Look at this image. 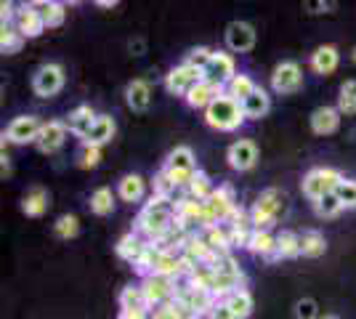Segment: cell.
Segmentation results:
<instances>
[{
    "label": "cell",
    "instance_id": "6da1fadb",
    "mask_svg": "<svg viewBox=\"0 0 356 319\" xmlns=\"http://www.w3.org/2000/svg\"><path fill=\"white\" fill-rule=\"evenodd\" d=\"M173 224H176V211H173L170 199L152 195V199L144 205V211L138 213V218H136L134 231L138 237H144L147 243H160L165 234L173 229Z\"/></svg>",
    "mask_w": 356,
    "mask_h": 319
},
{
    "label": "cell",
    "instance_id": "7a4b0ae2",
    "mask_svg": "<svg viewBox=\"0 0 356 319\" xmlns=\"http://www.w3.org/2000/svg\"><path fill=\"white\" fill-rule=\"evenodd\" d=\"M248 120L245 117V109L239 104L237 99H232V96H218L213 104L205 109V122H208L210 128H216V131H221V133H232V131H237L242 128V122Z\"/></svg>",
    "mask_w": 356,
    "mask_h": 319
},
{
    "label": "cell",
    "instance_id": "3957f363",
    "mask_svg": "<svg viewBox=\"0 0 356 319\" xmlns=\"http://www.w3.org/2000/svg\"><path fill=\"white\" fill-rule=\"evenodd\" d=\"M284 202H287V199H284V195L280 189H266V192H261L250 208L252 229H255V231H268V229L277 224V218L282 215Z\"/></svg>",
    "mask_w": 356,
    "mask_h": 319
},
{
    "label": "cell",
    "instance_id": "277c9868",
    "mask_svg": "<svg viewBox=\"0 0 356 319\" xmlns=\"http://www.w3.org/2000/svg\"><path fill=\"white\" fill-rule=\"evenodd\" d=\"M213 272H216V279H213V295L223 301L226 295L242 290V282H245V272L239 269V263L229 253L221 256V259L213 263Z\"/></svg>",
    "mask_w": 356,
    "mask_h": 319
},
{
    "label": "cell",
    "instance_id": "5b68a950",
    "mask_svg": "<svg viewBox=\"0 0 356 319\" xmlns=\"http://www.w3.org/2000/svg\"><path fill=\"white\" fill-rule=\"evenodd\" d=\"M205 211H208V227L232 224L234 215L239 213V205H237V199H234L232 186H218V189L210 195V199H205Z\"/></svg>",
    "mask_w": 356,
    "mask_h": 319
},
{
    "label": "cell",
    "instance_id": "8992f818",
    "mask_svg": "<svg viewBox=\"0 0 356 319\" xmlns=\"http://www.w3.org/2000/svg\"><path fill=\"white\" fill-rule=\"evenodd\" d=\"M341 181L343 176L335 167H314V170H309L303 176L300 189H303V195L312 199V202H316V199H322L325 195H332Z\"/></svg>",
    "mask_w": 356,
    "mask_h": 319
},
{
    "label": "cell",
    "instance_id": "52a82bcc",
    "mask_svg": "<svg viewBox=\"0 0 356 319\" xmlns=\"http://www.w3.org/2000/svg\"><path fill=\"white\" fill-rule=\"evenodd\" d=\"M202 80H205V72H202V69H194V67H189V64L184 61V64L173 67V69L165 75V88H168V93H173V96H184V99H186Z\"/></svg>",
    "mask_w": 356,
    "mask_h": 319
},
{
    "label": "cell",
    "instance_id": "ba28073f",
    "mask_svg": "<svg viewBox=\"0 0 356 319\" xmlns=\"http://www.w3.org/2000/svg\"><path fill=\"white\" fill-rule=\"evenodd\" d=\"M176 301H181L184 306H189L194 314L200 319H208V314L213 311V306L218 304V298L210 293V290H200V288H192L186 279H184V285H178L176 290Z\"/></svg>",
    "mask_w": 356,
    "mask_h": 319
},
{
    "label": "cell",
    "instance_id": "9c48e42d",
    "mask_svg": "<svg viewBox=\"0 0 356 319\" xmlns=\"http://www.w3.org/2000/svg\"><path fill=\"white\" fill-rule=\"evenodd\" d=\"M64 88V67L61 64H43L32 75V91L40 99H51Z\"/></svg>",
    "mask_w": 356,
    "mask_h": 319
},
{
    "label": "cell",
    "instance_id": "30bf717a",
    "mask_svg": "<svg viewBox=\"0 0 356 319\" xmlns=\"http://www.w3.org/2000/svg\"><path fill=\"white\" fill-rule=\"evenodd\" d=\"M141 290H144L149 306H152V311H154L157 306L170 304V301L176 298L178 282L176 279H168V277H160V274H152V277H147V279L141 282Z\"/></svg>",
    "mask_w": 356,
    "mask_h": 319
},
{
    "label": "cell",
    "instance_id": "8fae6325",
    "mask_svg": "<svg viewBox=\"0 0 356 319\" xmlns=\"http://www.w3.org/2000/svg\"><path fill=\"white\" fill-rule=\"evenodd\" d=\"M300 85H303V69H300V64L296 61H282V64H277L274 67V72H271V88L277 93H296L300 91Z\"/></svg>",
    "mask_w": 356,
    "mask_h": 319
},
{
    "label": "cell",
    "instance_id": "7c38bea8",
    "mask_svg": "<svg viewBox=\"0 0 356 319\" xmlns=\"http://www.w3.org/2000/svg\"><path fill=\"white\" fill-rule=\"evenodd\" d=\"M14 27L19 30V35H22L24 40H27V38H38V35L45 30V22H43V16H40L38 3H22V6H16Z\"/></svg>",
    "mask_w": 356,
    "mask_h": 319
},
{
    "label": "cell",
    "instance_id": "4fadbf2b",
    "mask_svg": "<svg viewBox=\"0 0 356 319\" xmlns=\"http://www.w3.org/2000/svg\"><path fill=\"white\" fill-rule=\"evenodd\" d=\"M234 77H237V64H234V59L226 51H213V59L205 67V80L226 88Z\"/></svg>",
    "mask_w": 356,
    "mask_h": 319
},
{
    "label": "cell",
    "instance_id": "5bb4252c",
    "mask_svg": "<svg viewBox=\"0 0 356 319\" xmlns=\"http://www.w3.org/2000/svg\"><path fill=\"white\" fill-rule=\"evenodd\" d=\"M43 122L32 115H22V117H14L11 125L6 128L3 133V141L8 144H30V141H38V133H40Z\"/></svg>",
    "mask_w": 356,
    "mask_h": 319
},
{
    "label": "cell",
    "instance_id": "9a60e30c",
    "mask_svg": "<svg viewBox=\"0 0 356 319\" xmlns=\"http://www.w3.org/2000/svg\"><path fill=\"white\" fill-rule=\"evenodd\" d=\"M67 131H70V128H67V122H61V120L43 122V128H40V133H38L35 147H38L43 154L59 152L61 147H64V141H67Z\"/></svg>",
    "mask_w": 356,
    "mask_h": 319
},
{
    "label": "cell",
    "instance_id": "2e32d148",
    "mask_svg": "<svg viewBox=\"0 0 356 319\" xmlns=\"http://www.w3.org/2000/svg\"><path fill=\"white\" fill-rule=\"evenodd\" d=\"M226 48L229 51H234V54H248V51H252V46H255V27L252 24H248V22H232L229 27H226Z\"/></svg>",
    "mask_w": 356,
    "mask_h": 319
},
{
    "label": "cell",
    "instance_id": "e0dca14e",
    "mask_svg": "<svg viewBox=\"0 0 356 319\" xmlns=\"http://www.w3.org/2000/svg\"><path fill=\"white\" fill-rule=\"evenodd\" d=\"M226 160H229V165L234 167V170H250L258 163V147L252 144L250 138H239V141H234L229 147Z\"/></svg>",
    "mask_w": 356,
    "mask_h": 319
},
{
    "label": "cell",
    "instance_id": "ac0fdd59",
    "mask_svg": "<svg viewBox=\"0 0 356 319\" xmlns=\"http://www.w3.org/2000/svg\"><path fill=\"white\" fill-rule=\"evenodd\" d=\"M309 122H312V131L316 136H330L341 128V112H338V106H316Z\"/></svg>",
    "mask_w": 356,
    "mask_h": 319
},
{
    "label": "cell",
    "instance_id": "d6986e66",
    "mask_svg": "<svg viewBox=\"0 0 356 319\" xmlns=\"http://www.w3.org/2000/svg\"><path fill=\"white\" fill-rule=\"evenodd\" d=\"M147 240L144 237H138L136 231H128V234H122L115 245V253H118V259L128 261V263H138V259L144 256V250H147Z\"/></svg>",
    "mask_w": 356,
    "mask_h": 319
},
{
    "label": "cell",
    "instance_id": "ffe728a7",
    "mask_svg": "<svg viewBox=\"0 0 356 319\" xmlns=\"http://www.w3.org/2000/svg\"><path fill=\"white\" fill-rule=\"evenodd\" d=\"M96 112H93V106L90 104H80L77 109H72L70 115H67V128L72 131L74 136H80V138H86L90 133V128H93V122H96Z\"/></svg>",
    "mask_w": 356,
    "mask_h": 319
},
{
    "label": "cell",
    "instance_id": "44dd1931",
    "mask_svg": "<svg viewBox=\"0 0 356 319\" xmlns=\"http://www.w3.org/2000/svg\"><path fill=\"white\" fill-rule=\"evenodd\" d=\"M115 131H118L115 117H112V115H99L96 122H93V128H90V133L83 138V144H90V147H104V144H109V141L115 138Z\"/></svg>",
    "mask_w": 356,
    "mask_h": 319
},
{
    "label": "cell",
    "instance_id": "7402d4cb",
    "mask_svg": "<svg viewBox=\"0 0 356 319\" xmlns=\"http://www.w3.org/2000/svg\"><path fill=\"white\" fill-rule=\"evenodd\" d=\"M125 104L131 106L134 112H144L152 104V85L147 80H131L128 88H125Z\"/></svg>",
    "mask_w": 356,
    "mask_h": 319
},
{
    "label": "cell",
    "instance_id": "603a6c76",
    "mask_svg": "<svg viewBox=\"0 0 356 319\" xmlns=\"http://www.w3.org/2000/svg\"><path fill=\"white\" fill-rule=\"evenodd\" d=\"M341 64V54L335 46H319L312 54V69L316 75H332Z\"/></svg>",
    "mask_w": 356,
    "mask_h": 319
},
{
    "label": "cell",
    "instance_id": "cb8c5ba5",
    "mask_svg": "<svg viewBox=\"0 0 356 319\" xmlns=\"http://www.w3.org/2000/svg\"><path fill=\"white\" fill-rule=\"evenodd\" d=\"M223 88L221 85H216V83H208V80H202L197 88H194L189 96H186V104L192 106V109H208L218 96H223Z\"/></svg>",
    "mask_w": 356,
    "mask_h": 319
},
{
    "label": "cell",
    "instance_id": "d4e9b609",
    "mask_svg": "<svg viewBox=\"0 0 356 319\" xmlns=\"http://www.w3.org/2000/svg\"><path fill=\"white\" fill-rule=\"evenodd\" d=\"M242 109H245V117H248V120H261V117H266L268 109H271V96L258 85V88L252 91V96H248V99L242 101Z\"/></svg>",
    "mask_w": 356,
    "mask_h": 319
},
{
    "label": "cell",
    "instance_id": "484cf974",
    "mask_svg": "<svg viewBox=\"0 0 356 319\" xmlns=\"http://www.w3.org/2000/svg\"><path fill=\"white\" fill-rule=\"evenodd\" d=\"M144 192H147V181L138 173H128L118 183V195L122 202H138V199L144 197Z\"/></svg>",
    "mask_w": 356,
    "mask_h": 319
},
{
    "label": "cell",
    "instance_id": "4316f807",
    "mask_svg": "<svg viewBox=\"0 0 356 319\" xmlns=\"http://www.w3.org/2000/svg\"><path fill=\"white\" fill-rule=\"evenodd\" d=\"M48 192H45L43 186H35L32 192H27L24 195V199H22V213L24 215H30V218H40L45 211H48Z\"/></svg>",
    "mask_w": 356,
    "mask_h": 319
},
{
    "label": "cell",
    "instance_id": "83f0119b",
    "mask_svg": "<svg viewBox=\"0 0 356 319\" xmlns=\"http://www.w3.org/2000/svg\"><path fill=\"white\" fill-rule=\"evenodd\" d=\"M325 250H327V240L322 231L309 229V231L300 234V256L303 259H319V256H325Z\"/></svg>",
    "mask_w": 356,
    "mask_h": 319
},
{
    "label": "cell",
    "instance_id": "f1b7e54d",
    "mask_svg": "<svg viewBox=\"0 0 356 319\" xmlns=\"http://www.w3.org/2000/svg\"><path fill=\"white\" fill-rule=\"evenodd\" d=\"M120 309H131V311H147V314H152V306H149L141 285H128V288H122V293H120Z\"/></svg>",
    "mask_w": 356,
    "mask_h": 319
},
{
    "label": "cell",
    "instance_id": "f546056e",
    "mask_svg": "<svg viewBox=\"0 0 356 319\" xmlns=\"http://www.w3.org/2000/svg\"><path fill=\"white\" fill-rule=\"evenodd\" d=\"M38 8H40V16H43L48 30H56L67 22V6L59 0H43V3H38Z\"/></svg>",
    "mask_w": 356,
    "mask_h": 319
},
{
    "label": "cell",
    "instance_id": "4dcf8cb0",
    "mask_svg": "<svg viewBox=\"0 0 356 319\" xmlns=\"http://www.w3.org/2000/svg\"><path fill=\"white\" fill-rule=\"evenodd\" d=\"M248 250L255 253V256H261V259L274 261V256H277V237L271 231H252V240Z\"/></svg>",
    "mask_w": 356,
    "mask_h": 319
},
{
    "label": "cell",
    "instance_id": "1f68e13d",
    "mask_svg": "<svg viewBox=\"0 0 356 319\" xmlns=\"http://www.w3.org/2000/svg\"><path fill=\"white\" fill-rule=\"evenodd\" d=\"M200 234H202V240L208 243L210 250H216V253H221V256H226V253L232 250V247H229V227H226V224L202 229Z\"/></svg>",
    "mask_w": 356,
    "mask_h": 319
},
{
    "label": "cell",
    "instance_id": "d6a6232c",
    "mask_svg": "<svg viewBox=\"0 0 356 319\" xmlns=\"http://www.w3.org/2000/svg\"><path fill=\"white\" fill-rule=\"evenodd\" d=\"M223 301H226V306L232 309V314H234V319H248V317L252 314V306H255V301H252V295H250V293H248L245 288L237 290V293H232V295H226Z\"/></svg>",
    "mask_w": 356,
    "mask_h": 319
},
{
    "label": "cell",
    "instance_id": "836d02e7",
    "mask_svg": "<svg viewBox=\"0 0 356 319\" xmlns=\"http://www.w3.org/2000/svg\"><path fill=\"white\" fill-rule=\"evenodd\" d=\"M168 170H184V173H197V163H194V152L189 147H176L168 154Z\"/></svg>",
    "mask_w": 356,
    "mask_h": 319
},
{
    "label": "cell",
    "instance_id": "e575fe53",
    "mask_svg": "<svg viewBox=\"0 0 356 319\" xmlns=\"http://www.w3.org/2000/svg\"><path fill=\"white\" fill-rule=\"evenodd\" d=\"M298 256H300V234H296V231L277 234V256H274V261L298 259Z\"/></svg>",
    "mask_w": 356,
    "mask_h": 319
},
{
    "label": "cell",
    "instance_id": "d590c367",
    "mask_svg": "<svg viewBox=\"0 0 356 319\" xmlns=\"http://www.w3.org/2000/svg\"><path fill=\"white\" fill-rule=\"evenodd\" d=\"M160 256H163V247H160V245H154V243H149L147 250H144V256H141L138 263H136V272L141 274L144 279L152 277L154 269H157V263H160Z\"/></svg>",
    "mask_w": 356,
    "mask_h": 319
},
{
    "label": "cell",
    "instance_id": "8d00e7d4",
    "mask_svg": "<svg viewBox=\"0 0 356 319\" xmlns=\"http://www.w3.org/2000/svg\"><path fill=\"white\" fill-rule=\"evenodd\" d=\"M255 88H258V85L252 83L250 75H237L234 80H232V83H229V85H226V88H223V91H226V96L237 99L239 104H242L248 96H252V91H255Z\"/></svg>",
    "mask_w": 356,
    "mask_h": 319
},
{
    "label": "cell",
    "instance_id": "74e56055",
    "mask_svg": "<svg viewBox=\"0 0 356 319\" xmlns=\"http://www.w3.org/2000/svg\"><path fill=\"white\" fill-rule=\"evenodd\" d=\"M112 208H115V195H112V189H109V186H99V189L90 195V213L106 215V213H112Z\"/></svg>",
    "mask_w": 356,
    "mask_h": 319
},
{
    "label": "cell",
    "instance_id": "f35d334b",
    "mask_svg": "<svg viewBox=\"0 0 356 319\" xmlns=\"http://www.w3.org/2000/svg\"><path fill=\"white\" fill-rule=\"evenodd\" d=\"M22 46H24V38L19 35V30H16L14 24H11V27H0V51H3L6 56L19 54Z\"/></svg>",
    "mask_w": 356,
    "mask_h": 319
},
{
    "label": "cell",
    "instance_id": "ab89813d",
    "mask_svg": "<svg viewBox=\"0 0 356 319\" xmlns=\"http://www.w3.org/2000/svg\"><path fill=\"white\" fill-rule=\"evenodd\" d=\"M338 112L341 115H356V80H346L338 93Z\"/></svg>",
    "mask_w": 356,
    "mask_h": 319
},
{
    "label": "cell",
    "instance_id": "60d3db41",
    "mask_svg": "<svg viewBox=\"0 0 356 319\" xmlns=\"http://www.w3.org/2000/svg\"><path fill=\"white\" fill-rule=\"evenodd\" d=\"M77 231H80V221H77V215H72V213L59 215L56 224H54V234L59 240H72V237H77Z\"/></svg>",
    "mask_w": 356,
    "mask_h": 319
},
{
    "label": "cell",
    "instance_id": "b9f144b4",
    "mask_svg": "<svg viewBox=\"0 0 356 319\" xmlns=\"http://www.w3.org/2000/svg\"><path fill=\"white\" fill-rule=\"evenodd\" d=\"M213 192H216V189H213V183H210L208 173L197 170V173H194V179H192V183H189V197L205 202V199H210V195H213Z\"/></svg>",
    "mask_w": 356,
    "mask_h": 319
},
{
    "label": "cell",
    "instance_id": "7bdbcfd3",
    "mask_svg": "<svg viewBox=\"0 0 356 319\" xmlns=\"http://www.w3.org/2000/svg\"><path fill=\"white\" fill-rule=\"evenodd\" d=\"M314 211H316L319 218H335V215L341 211H346V208H343L341 199L335 197V192H332V195H325L322 199H316V202H314Z\"/></svg>",
    "mask_w": 356,
    "mask_h": 319
},
{
    "label": "cell",
    "instance_id": "ee69618b",
    "mask_svg": "<svg viewBox=\"0 0 356 319\" xmlns=\"http://www.w3.org/2000/svg\"><path fill=\"white\" fill-rule=\"evenodd\" d=\"M335 197L341 199L343 208H356V181H348V179H343L338 183V189H335Z\"/></svg>",
    "mask_w": 356,
    "mask_h": 319
},
{
    "label": "cell",
    "instance_id": "f6af8a7d",
    "mask_svg": "<svg viewBox=\"0 0 356 319\" xmlns=\"http://www.w3.org/2000/svg\"><path fill=\"white\" fill-rule=\"evenodd\" d=\"M210 59H213V51H210L208 46H197L189 51V56H186V64L189 67H194V69H202L205 72V67L210 64Z\"/></svg>",
    "mask_w": 356,
    "mask_h": 319
},
{
    "label": "cell",
    "instance_id": "bcb514c9",
    "mask_svg": "<svg viewBox=\"0 0 356 319\" xmlns=\"http://www.w3.org/2000/svg\"><path fill=\"white\" fill-rule=\"evenodd\" d=\"M152 186H154V197H163V199H170V195H173V192L178 189L176 183L170 181V176H168L165 170H160V173L154 176Z\"/></svg>",
    "mask_w": 356,
    "mask_h": 319
},
{
    "label": "cell",
    "instance_id": "7dc6e473",
    "mask_svg": "<svg viewBox=\"0 0 356 319\" xmlns=\"http://www.w3.org/2000/svg\"><path fill=\"white\" fill-rule=\"evenodd\" d=\"M102 163V147H90V144H83V152H80V160H77V165L90 170V167H96Z\"/></svg>",
    "mask_w": 356,
    "mask_h": 319
},
{
    "label": "cell",
    "instance_id": "c3c4849f",
    "mask_svg": "<svg viewBox=\"0 0 356 319\" xmlns=\"http://www.w3.org/2000/svg\"><path fill=\"white\" fill-rule=\"evenodd\" d=\"M296 319H322L319 317V304L314 298H300L296 304Z\"/></svg>",
    "mask_w": 356,
    "mask_h": 319
},
{
    "label": "cell",
    "instance_id": "681fc988",
    "mask_svg": "<svg viewBox=\"0 0 356 319\" xmlns=\"http://www.w3.org/2000/svg\"><path fill=\"white\" fill-rule=\"evenodd\" d=\"M149 319H181V314H178V309L176 304L170 301V304H163V306H157L152 314H149Z\"/></svg>",
    "mask_w": 356,
    "mask_h": 319
},
{
    "label": "cell",
    "instance_id": "f907efd6",
    "mask_svg": "<svg viewBox=\"0 0 356 319\" xmlns=\"http://www.w3.org/2000/svg\"><path fill=\"white\" fill-rule=\"evenodd\" d=\"M208 319H234V314H232V309L226 306V301H218V304L213 306V311L208 314Z\"/></svg>",
    "mask_w": 356,
    "mask_h": 319
},
{
    "label": "cell",
    "instance_id": "816d5d0a",
    "mask_svg": "<svg viewBox=\"0 0 356 319\" xmlns=\"http://www.w3.org/2000/svg\"><path fill=\"white\" fill-rule=\"evenodd\" d=\"M303 8H312V14H327L332 8V3H325V0H306Z\"/></svg>",
    "mask_w": 356,
    "mask_h": 319
},
{
    "label": "cell",
    "instance_id": "f5cc1de1",
    "mask_svg": "<svg viewBox=\"0 0 356 319\" xmlns=\"http://www.w3.org/2000/svg\"><path fill=\"white\" fill-rule=\"evenodd\" d=\"M118 319H149L147 311H131V309H120Z\"/></svg>",
    "mask_w": 356,
    "mask_h": 319
},
{
    "label": "cell",
    "instance_id": "db71d44e",
    "mask_svg": "<svg viewBox=\"0 0 356 319\" xmlns=\"http://www.w3.org/2000/svg\"><path fill=\"white\" fill-rule=\"evenodd\" d=\"M99 6H102V8H115L118 3H115V0H99Z\"/></svg>",
    "mask_w": 356,
    "mask_h": 319
},
{
    "label": "cell",
    "instance_id": "11a10c76",
    "mask_svg": "<svg viewBox=\"0 0 356 319\" xmlns=\"http://www.w3.org/2000/svg\"><path fill=\"white\" fill-rule=\"evenodd\" d=\"M322 319H341V317H335V314H325Z\"/></svg>",
    "mask_w": 356,
    "mask_h": 319
},
{
    "label": "cell",
    "instance_id": "9f6ffc18",
    "mask_svg": "<svg viewBox=\"0 0 356 319\" xmlns=\"http://www.w3.org/2000/svg\"><path fill=\"white\" fill-rule=\"evenodd\" d=\"M351 61H354V64H356V48H354V51H351Z\"/></svg>",
    "mask_w": 356,
    "mask_h": 319
}]
</instances>
